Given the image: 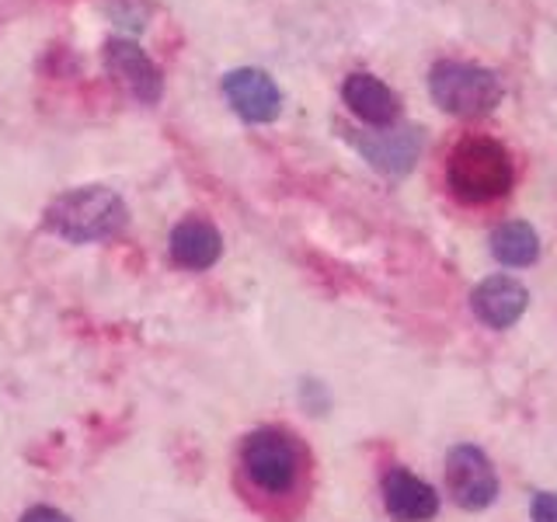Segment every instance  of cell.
<instances>
[{
    "instance_id": "5",
    "label": "cell",
    "mask_w": 557,
    "mask_h": 522,
    "mask_svg": "<svg viewBox=\"0 0 557 522\" xmlns=\"http://www.w3.org/2000/svg\"><path fill=\"white\" fill-rule=\"evenodd\" d=\"M446 487L467 512H481L498 498V474L481 446L460 443L446 452Z\"/></svg>"
},
{
    "instance_id": "11",
    "label": "cell",
    "mask_w": 557,
    "mask_h": 522,
    "mask_svg": "<svg viewBox=\"0 0 557 522\" xmlns=\"http://www.w3.org/2000/svg\"><path fill=\"white\" fill-rule=\"evenodd\" d=\"M383 505L397 522H429L440 512V495L408 467H394L383 477Z\"/></svg>"
},
{
    "instance_id": "4",
    "label": "cell",
    "mask_w": 557,
    "mask_h": 522,
    "mask_svg": "<svg viewBox=\"0 0 557 522\" xmlns=\"http://www.w3.org/2000/svg\"><path fill=\"white\" fill-rule=\"evenodd\" d=\"M240 467L265 495H286L300 477V446L283 428H258L240 446Z\"/></svg>"
},
{
    "instance_id": "10",
    "label": "cell",
    "mask_w": 557,
    "mask_h": 522,
    "mask_svg": "<svg viewBox=\"0 0 557 522\" xmlns=\"http://www.w3.org/2000/svg\"><path fill=\"white\" fill-rule=\"evenodd\" d=\"M342 98L348 104V112L359 115L366 126L391 129L394 122L400 119V98L380 77L366 74V70H356V74L345 77Z\"/></svg>"
},
{
    "instance_id": "2",
    "label": "cell",
    "mask_w": 557,
    "mask_h": 522,
    "mask_svg": "<svg viewBox=\"0 0 557 522\" xmlns=\"http://www.w3.org/2000/svg\"><path fill=\"white\" fill-rule=\"evenodd\" d=\"M446 182L463 202H495L516 185V164L498 139L467 136L446 157Z\"/></svg>"
},
{
    "instance_id": "3",
    "label": "cell",
    "mask_w": 557,
    "mask_h": 522,
    "mask_svg": "<svg viewBox=\"0 0 557 522\" xmlns=\"http://www.w3.org/2000/svg\"><path fill=\"white\" fill-rule=\"evenodd\" d=\"M429 95L446 115L481 119L498 109L505 98V87H502L498 74H492L487 66L440 60L429 70Z\"/></svg>"
},
{
    "instance_id": "6",
    "label": "cell",
    "mask_w": 557,
    "mask_h": 522,
    "mask_svg": "<svg viewBox=\"0 0 557 522\" xmlns=\"http://www.w3.org/2000/svg\"><path fill=\"white\" fill-rule=\"evenodd\" d=\"M223 98L231 101V109L244 119L255 122V126H265V122L278 119L283 112V91L278 84L258 66H237L223 77Z\"/></svg>"
},
{
    "instance_id": "7",
    "label": "cell",
    "mask_w": 557,
    "mask_h": 522,
    "mask_svg": "<svg viewBox=\"0 0 557 522\" xmlns=\"http://www.w3.org/2000/svg\"><path fill=\"white\" fill-rule=\"evenodd\" d=\"M104 70H109L139 104H157L164 95L161 70H157V63L133 39L115 35V39L104 42Z\"/></svg>"
},
{
    "instance_id": "1",
    "label": "cell",
    "mask_w": 557,
    "mask_h": 522,
    "mask_svg": "<svg viewBox=\"0 0 557 522\" xmlns=\"http://www.w3.org/2000/svg\"><path fill=\"white\" fill-rule=\"evenodd\" d=\"M129 209L119 191L104 185H81L46 206V231L70 244L112 240L126 231Z\"/></svg>"
},
{
    "instance_id": "13",
    "label": "cell",
    "mask_w": 557,
    "mask_h": 522,
    "mask_svg": "<svg viewBox=\"0 0 557 522\" xmlns=\"http://www.w3.org/2000/svg\"><path fill=\"white\" fill-rule=\"evenodd\" d=\"M487 244H492V254L509 269H527L540 258V237L527 220H509L495 226Z\"/></svg>"
},
{
    "instance_id": "8",
    "label": "cell",
    "mask_w": 557,
    "mask_h": 522,
    "mask_svg": "<svg viewBox=\"0 0 557 522\" xmlns=\"http://www.w3.org/2000/svg\"><path fill=\"white\" fill-rule=\"evenodd\" d=\"M348 144H352L366 161L376 171L387 174H405L414 167L418 153H422V129L405 126V129H345Z\"/></svg>"
},
{
    "instance_id": "14",
    "label": "cell",
    "mask_w": 557,
    "mask_h": 522,
    "mask_svg": "<svg viewBox=\"0 0 557 522\" xmlns=\"http://www.w3.org/2000/svg\"><path fill=\"white\" fill-rule=\"evenodd\" d=\"M533 522H557V492H540L530 505Z\"/></svg>"
},
{
    "instance_id": "15",
    "label": "cell",
    "mask_w": 557,
    "mask_h": 522,
    "mask_svg": "<svg viewBox=\"0 0 557 522\" xmlns=\"http://www.w3.org/2000/svg\"><path fill=\"white\" fill-rule=\"evenodd\" d=\"M22 522H70V515H63L60 509H52V505H35L22 515Z\"/></svg>"
},
{
    "instance_id": "12",
    "label": "cell",
    "mask_w": 557,
    "mask_h": 522,
    "mask_svg": "<svg viewBox=\"0 0 557 522\" xmlns=\"http://www.w3.org/2000/svg\"><path fill=\"white\" fill-rule=\"evenodd\" d=\"M168 251L174 265L188 272H206L213 269L223 254V237L209 220L202 216H185L168 237Z\"/></svg>"
},
{
    "instance_id": "9",
    "label": "cell",
    "mask_w": 557,
    "mask_h": 522,
    "mask_svg": "<svg viewBox=\"0 0 557 522\" xmlns=\"http://www.w3.org/2000/svg\"><path fill=\"white\" fill-rule=\"evenodd\" d=\"M530 307V289L512 275H487L484 283L474 286L470 293V310L474 318L495 331L512 327Z\"/></svg>"
}]
</instances>
